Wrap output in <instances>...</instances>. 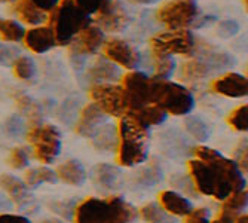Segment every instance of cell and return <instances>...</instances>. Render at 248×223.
I'll list each match as a JSON object with an SVG mask.
<instances>
[{"mask_svg": "<svg viewBox=\"0 0 248 223\" xmlns=\"http://www.w3.org/2000/svg\"><path fill=\"white\" fill-rule=\"evenodd\" d=\"M16 104L21 110V113H24L30 121H37L40 118V107L39 104L31 100L29 96H24L21 94L18 98H16Z\"/></svg>", "mask_w": 248, "mask_h": 223, "instance_id": "obj_35", "label": "cell"}, {"mask_svg": "<svg viewBox=\"0 0 248 223\" xmlns=\"http://www.w3.org/2000/svg\"><path fill=\"white\" fill-rule=\"evenodd\" d=\"M140 216L146 223H178L174 216L167 213L156 203H149L140 210Z\"/></svg>", "mask_w": 248, "mask_h": 223, "instance_id": "obj_26", "label": "cell"}, {"mask_svg": "<svg viewBox=\"0 0 248 223\" xmlns=\"http://www.w3.org/2000/svg\"><path fill=\"white\" fill-rule=\"evenodd\" d=\"M126 113L134 116L137 121H140L147 128H150L153 125H161L162 122H165L167 115H168L162 107L156 106V104H147L139 110L126 112Z\"/></svg>", "mask_w": 248, "mask_h": 223, "instance_id": "obj_23", "label": "cell"}, {"mask_svg": "<svg viewBox=\"0 0 248 223\" xmlns=\"http://www.w3.org/2000/svg\"><path fill=\"white\" fill-rule=\"evenodd\" d=\"M73 2L76 3L79 9H82L86 15H89V14L97 12V9L103 3V0H73Z\"/></svg>", "mask_w": 248, "mask_h": 223, "instance_id": "obj_44", "label": "cell"}, {"mask_svg": "<svg viewBox=\"0 0 248 223\" xmlns=\"http://www.w3.org/2000/svg\"><path fill=\"white\" fill-rule=\"evenodd\" d=\"M93 180L98 186H101L107 191H115L122 185L124 175H122V171L115 165L98 164L93 170Z\"/></svg>", "mask_w": 248, "mask_h": 223, "instance_id": "obj_17", "label": "cell"}, {"mask_svg": "<svg viewBox=\"0 0 248 223\" xmlns=\"http://www.w3.org/2000/svg\"><path fill=\"white\" fill-rule=\"evenodd\" d=\"M89 97L106 115L124 116L126 112V100L124 89L113 83H95L89 89Z\"/></svg>", "mask_w": 248, "mask_h": 223, "instance_id": "obj_8", "label": "cell"}, {"mask_svg": "<svg viewBox=\"0 0 248 223\" xmlns=\"http://www.w3.org/2000/svg\"><path fill=\"white\" fill-rule=\"evenodd\" d=\"M51 208H52L57 214H60V216H62V217H65V219H72V214H75V206H73V204L55 203V204L51 206Z\"/></svg>", "mask_w": 248, "mask_h": 223, "instance_id": "obj_46", "label": "cell"}, {"mask_svg": "<svg viewBox=\"0 0 248 223\" xmlns=\"http://www.w3.org/2000/svg\"><path fill=\"white\" fill-rule=\"evenodd\" d=\"M119 150L118 162L122 167H135L147 159L149 128L134 116L125 113L119 121L118 128Z\"/></svg>", "mask_w": 248, "mask_h": 223, "instance_id": "obj_3", "label": "cell"}, {"mask_svg": "<svg viewBox=\"0 0 248 223\" xmlns=\"http://www.w3.org/2000/svg\"><path fill=\"white\" fill-rule=\"evenodd\" d=\"M33 5H36L42 11H54L58 5V0H30Z\"/></svg>", "mask_w": 248, "mask_h": 223, "instance_id": "obj_48", "label": "cell"}, {"mask_svg": "<svg viewBox=\"0 0 248 223\" xmlns=\"http://www.w3.org/2000/svg\"><path fill=\"white\" fill-rule=\"evenodd\" d=\"M233 219H235V216L229 214L228 211L220 210V214L213 222H210V223H233Z\"/></svg>", "mask_w": 248, "mask_h": 223, "instance_id": "obj_49", "label": "cell"}, {"mask_svg": "<svg viewBox=\"0 0 248 223\" xmlns=\"http://www.w3.org/2000/svg\"><path fill=\"white\" fill-rule=\"evenodd\" d=\"M103 51H104V55L107 60L122 65L124 69H128V70L135 69L140 63V55H139L137 49L132 48L128 42L121 40V39L108 40L104 45Z\"/></svg>", "mask_w": 248, "mask_h": 223, "instance_id": "obj_12", "label": "cell"}, {"mask_svg": "<svg viewBox=\"0 0 248 223\" xmlns=\"http://www.w3.org/2000/svg\"><path fill=\"white\" fill-rule=\"evenodd\" d=\"M164 142H162V146H164V152L168 153V156H185L186 155V147H187V142L182 137L178 136V134L172 132V131H168L162 136Z\"/></svg>", "mask_w": 248, "mask_h": 223, "instance_id": "obj_29", "label": "cell"}, {"mask_svg": "<svg viewBox=\"0 0 248 223\" xmlns=\"http://www.w3.org/2000/svg\"><path fill=\"white\" fill-rule=\"evenodd\" d=\"M150 104L162 107L167 113L174 116H183L190 113L195 106L192 93L183 85L170 82L167 79H152Z\"/></svg>", "mask_w": 248, "mask_h": 223, "instance_id": "obj_4", "label": "cell"}, {"mask_svg": "<svg viewBox=\"0 0 248 223\" xmlns=\"http://www.w3.org/2000/svg\"><path fill=\"white\" fill-rule=\"evenodd\" d=\"M89 26V16L73 0H62L55 11L54 33L58 45H70L75 36Z\"/></svg>", "mask_w": 248, "mask_h": 223, "instance_id": "obj_5", "label": "cell"}, {"mask_svg": "<svg viewBox=\"0 0 248 223\" xmlns=\"http://www.w3.org/2000/svg\"><path fill=\"white\" fill-rule=\"evenodd\" d=\"M0 2H9V0H0Z\"/></svg>", "mask_w": 248, "mask_h": 223, "instance_id": "obj_55", "label": "cell"}, {"mask_svg": "<svg viewBox=\"0 0 248 223\" xmlns=\"http://www.w3.org/2000/svg\"><path fill=\"white\" fill-rule=\"evenodd\" d=\"M171 182H172V186L178 191H183L189 195H195L196 193V188L192 182V178L187 177V175H183V174H175L172 175L171 178Z\"/></svg>", "mask_w": 248, "mask_h": 223, "instance_id": "obj_40", "label": "cell"}, {"mask_svg": "<svg viewBox=\"0 0 248 223\" xmlns=\"http://www.w3.org/2000/svg\"><path fill=\"white\" fill-rule=\"evenodd\" d=\"M95 14L101 29L107 32H121L129 22L126 11L118 0H103Z\"/></svg>", "mask_w": 248, "mask_h": 223, "instance_id": "obj_11", "label": "cell"}, {"mask_svg": "<svg viewBox=\"0 0 248 223\" xmlns=\"http://www.w3.org/2000/svg\"><path fill=\"white\" fill-rule=\"evenodd\" d=\"M24 129H26L24 121L16 115L8 118L6 122L3 124V131L8 134L9 137H21L22 134H24Z\"/></svg>", "mask_w": 248, "mask_h": 223, "instance_id": "obj_38", "label": "cell"}, {"mask_svg": "<svg viewBox=\"0 0 248 223\" xmlns=\"http://www.w3.org/2000/svg\"><path fill=\"white\" fill-rule=\"evenodd\" d=\"M239 32V24L233 19H224L220 21L217 26V34L223 39H231Z\"/></svg>", "mask_w": 248, "mask_h": 223, "instance_id": "obj_41", "label": "cell"}, {"mask_svg": "<svg viewBox=\"0 0 248 223\" xmlns=\"http://www.w3.org/2000/svg\"><path fill=\"white\" fill-rule=\"evenodd\" d=\"M193 153L198 159L189 161L187 168L199 193L224 201L231 193L245 189V175L233 159L207 146L195 147Z\"/></svg>", "mask_w": 248, "mask_h": 223, "instance_id": "obj_1", "label": "cell"}, {"mask_svg": "<svg viewBox=\"0 0 248 223\" xmlns=\"http://www.w3.org/2000/svg\"><path fill=\"white\" fill-rule=\"evenodd\" d=\"M0 223H31V222L26 216L2 213V214H0Z\"/></svg>", "mask_w": 248, "mask_h": 223, "instance_id": "obj_47", "label": "cell"}, {"mask_svg": "<svg viewBox=\"0 0 248 223\" xmlns=\"http://www.w3.org/2000/svg\"><path fill=\"white\" fill-rule=\"evenodd\" d=\"M18 49L8 45H0V64H9L18 58Z\"/></svg>", "mask_w": 248, "mask_h": 223, "instance_id": "obj_45", "label": "cell"}, {"mask_svg": "<svg viewBox=\"0 0 248 223\" xmlns=\"http://www.w3.org/2000/svg\"><path fill=\"white\" fill-rule=\"evenodd\" d=\"M174 70V60L171 57H155V78L167 79Z\"/></svg>", "mask_w": 248, "mask_h": 223, "instance_id": "obj_37", "label": "cell"}, {"mask_svg": "<svg viewBox=\"0 0 248 223\" xmlns=\"http://www.w3.org/2000/svg\"><path fill=\"white\" fill-rule=\"evenodd\" d=\"M55 174L61 182L72 186H80L86 180V171L78 159L65 161L58 167Z\"/></svg>", "mask_w": 248, "mask_h": 223, "instance_id": "obj_20", "label": "cell"}, {"mask_svg": "<svg viewBox=\"0 0 248 223\" xmlns=\"http://www.w3.org/2000/svg\"><path fill=\"white\" fill-rule=\"evenodd\" d=\"M0 188L5 189L15 203H27V199L30 198L26 183H22L19 178L11 174L0 175Z\"/></svg>", "mask_w": 248, "mask_h": 223, "instance_id": "obj_25", "label": "cell"}, {"mask_svg": "<svg viewBox=\"0 0 248 223\" xmlns=\"http://www.w3.org/2000/svg\"><path fill=\"white\" fill-rule=\"evenodd\" d=\"M213 91L231 98L247 97L248 94V82L247 78L239 73H228L213 82Z\"/></svg>", "mask_w": 248, "mask_h": 223, "instance_id": "obj_14", "label": "cell"}, {"mask_svg": "<svg viewBox=\"0 0 248 223\" xmlns=\"http://www.w3.org/2000/svg\"><path fill=\"white\" fill-rule=\"evenodd\" d=\"M198 58L201 61H204L208 65V69L211 70V73L226 70V69H229L231 65L235 64V58L233 57H231L226 52L216 51L214 48L208 47V45H207V48L204 51L199 52Z\"/></svg>", "mask_w": 248, "mask_h": 223, "instance_id": "obj_21", "label": "cell"}, {"mask_svg": "<svg viewBox=\"0 0 248 223\" xmlns=\"http://www.w3.org/2000/svg\"><path fill=\"white\" fill-rule=\"evenodd\" d=\"M27 140L34 149L36 158L43 164H51L61 150L60 131L52 125H37L29 129Z\"/></svg>", "mask_w": 248, "mask_h": 223, "instance_id": "obj_7", "label": "cell"}, {"mask_svg": "<svg viewBox=\"0 0 248 223\" xmlns=\"http://www.w3.org/2000/svg\"><path fill=\"white\" fill-rule=\"evenodd\" d=\"M36 65L30 57H18L14 61V73L22 80H29L34 76Z\"/></svg>", "mask_w": 248, "mask_h": 223, "instance_id": "obj_34", "label": "cell"}, {"mask_svg": "<svg viewBox=\"0 0 248 223\" xmlns=\"http://www.w3.org/2000/svg\"><path fill=\"white\" fill-rule=\"evenodd\" d=\"M8 207H11V204H8V199L0 196V208H8Z\"/></svg>", "mask_w": 248, "mask_h": 223, "instance_id": "obj_52", "label": "cell"}, {"mask_svg": "<svg viewBox=\"0 0 248 223\" xmlns=\"http://www.w3.org/2000/svg\"><path fill=\"white\" fill-rule=\"evenodd\" d=\"M9 165L15 170H22L29 165V156H27V152L21 147H15L11 155H9V159H8Z\"/></svg>", "mask_w": 248, "mask_h": 223, "instance_id": "obj_39", "label": "cell"}, {"mask_svg": "<svg viewBox=\"0 0 248 223\" xmlns=\"http://www.w3.org/2000/svg\"><path fill=\"white\" fill-rule=\"evenodd\" d=\"M233 223H248V216L245 213H239V216L233 219Z\"/></svg>", "mask_w": 248, "mask_h": 223, "instance_id": "obj_50", "label": "cell"}, {"mask_svg": "<svg viewBox=\"0 0 248 223\" xmlns=\"http://www.w3.org/2000/svg\"><path fill=\"white\" fill-rule=\"evenodd\" d=\"M88 76L97 83H111L121 78V70L110 60L98 58L88 70Z\"/></svg>", "mask_w": 248, "mask_h": 223, "instance_id": "obj_19", "label": "cell"}, {"mask_svg": "<svg viewBox=\"0 0 248 223\" xmlns=\"http://www.w3.org/2000/svg\"><path fill=\"white\" fill-rule=\"evenodd\" d=\"M24 29L16 21L0 18V37L5 42H18L24 37Z\"/></svg>", "mask_w": 248, "mask_h": 223, "instance_id": "obj_33", "label": "cell"}, {"mask_svg": "<svg viewBox=\"0 0 248 223\" xmlns=\"http://www.w3.org/2000/svg\"><path fill=\"white\" fill-rule=\"evenodd\" d=\"M93 144L98 149V150H104V152H111L118 147L119 143V136L118 131L113 125L110 124H103L94 134H93Z\"/></svg>", "mask_w": 248, "mask_h": 223, "instance_id": "obj_22", "label": "cell"}, {"mask_svg": "<svg viewBox=\"0 0 248 223\" xmlns=\"http://www.w3.org/2000/svg\"><path fill=\"white\" fill-rule=\"evenodd\" d=\"M185 128L195 140H198L201 143L207 142L208 137H210V134H211L210 127L198 116H187L185 119Z\"/></svg>", "mask_w": 248, "mask_h": 223, "instance_id": "obj_30", "label": "cell"}, {"mask_svg": "<svg viewBox=\"0 0 248 223\" xmlns=\"http://www.w3.org/2000/svg\"><path fill=\"white\" fill-rule=\"evenodd\" d=\"M152 52L155 57H171L177 55H192L195 51V37L186 29L170 30L156 34L150 40Z\"/></svg>", "mask_w": 248, "mask_h": 223, "instance_id": "obj_6", "label": "cell"}, {"mask_svg": "<svg viewBox=\"0 0 248 223\" xmlns=\"http://www.w3.org/2000/svg\"><path fill=\"white\" fill-rule=\"evenodd\" d=\"M39 223H64V222L60 220V219H45V220H42Z\"/></svg>", "mask_w": 248, "mask_h": 223, "instance_id": "obj_53", "label": "cell"}, {"mask_svg": "<svg viewBox=\"0 0 248 223\" xmlns=\"http://www.w3.org/2000/svg\"><path fill=\"white\" fill-rule=\"evenodd\" d=\"M15 12L18 14V16L27 22L30 26H37L42 24V22L46 21V12L39 9L36 5H33L30 0H18L15 5Z\"/></svg>", "mask_w": 248, "mask_h": 223, "instance_id": "obj_24", "label": "cell"}, {"mask_svg": "<svg viewBox=\"0 0 248 223\" xmlns=\"http://www.w3.org/2000/svg\"><path fill=\"white\" fill-rule=\"evenodd\" d=\"M122 89L126 100V112L139 110L150 104L152 79L147 75L141 72H131L125 75L122 78Z\"/></svg>", "mask_w": 248, "mask_h": 223, "instance_id": "obj_9", "label": "cell"}, {"mask_svg": "<svg viewBox=\"0 0 248 223\" xmlns=\"http://www.w3.org/2000/svg\"><path fill=\"white\" fill-rule=\"evenodd\" d=\"M134 3H140V5H152V3H156L159 2V0H131Z\"/></svg>", "mask_w": 248, "mask_h": 223, "instance_id": "obj_51", "label": "cell"}, {"mask_svg": "<svg viewBox=\"0 0 248 223\" xmlns=\"http://www.w3.org/2000/svg\"><path fill=\"white\" fill-rule=\"evenodd\" d=\"M24 43L26 47L36 52V54H43L49 49H52L57 40H55V33L52 27H37L31 29L27 33H24Z\"/></svg>", "mask_w": 248, "mask_h": 223, "instance_id": "obj_16", "label": "cell"}, {"mask_svg": "<svg viewBox=\"0 0 248 223\" xmlns=\"http://www.w3.org/2000/svg\"><path fill=\"white\" fill-rule=\"evenodd\" d=\"M235 155H236L235 164L238 165V168L241 170V173H244V175H245L247 171H248V150H247V140L241 142V144H239V147L236 149Z\"/></svg>", "mask_w": 248, "mask_h": 223, "instance_id": "obj_42", "label": "cell"}, {"mask_svg": "<svg viewBox=\"0 0 248 223\" xmlns=\"http://www.w3.org/2000/svg\"><path fill=\"white\" fill-rule=\"evenodd\" d=\"M211 73V70L208 69V65L201 61L198 57L186 64H183L182 67V78L186 80H201L204 78H208Z\"/></svg>", "mask_w": 248, "mask_h": 223, "instance_id": "obj_27", "label": "cell"}, {"mask_svg": "<svg viewBox=\"0 0 248 223\" xmlns=\"http://www.w3.org/2000/svg\"><path fill=\"white\" fill-rule=\"evenodd\" d=\"M106 116L107 115L94 103L85 106L83 110H82V113H80V118H79V121L76 124V132L79 134V136L91 139L93 134L103 124H106Z\"/></svg>", "mask_w": 248, "mask_h": 223, "instance_id": "obj_15", "label": "cell"}, {"mask_svg": "<svg viewBox=\"0 0 248 223\" xmlns=\"http://www.w3.org/2000/svg\"><path fill=\"white\" fill-rule=\"evenodd\" d=\"M139 213L121 196L88 198L75 208L76 223H134Z\"/></svg>", "mask_w": 248, "mask_h": 223, "instance_id": "obj_2", "label": "cell"}, {"mask_svg": "<svg viewBox=\"0 0 248 223\" xmlns=\"http://www.w3.org/2000/svg\"><path fill=\"white\" fill-rule=\"evenodd\" d=\"M157 18L171 30H183L198 18V8L192 0H172L157 11Z\"/></svg>", "mask_w": 248, "mask_h": 223, "instance_id": "obj_10", "label": "cell"}, {"mask_svg": "<svg viewBox=\"0 0 248 223\" xmlns=\"http://www.w3.org/2000/svg\"><path fill=\"white\" fill-rule=\"evenodd\" d=\"M228 121L236 131H242V132L247 131L248 129V106L244 104L235 109Z\"/></svg>", "mask_w": 248, "mask_h": 223, "instance_id": "obj_36", "label": "cell"}, {"mask_svg": "<svg viewBox=\"0 0 248 223\" xmlns=\"http://www.w3.org/2000/svg\"><path fill=\"white\" fill-rule=\"evenodd\" d=\"M185 223H210V211L207 208L192 210L187 216H185Z\"/></svg>", "mask_w": 248, "mask_h": 223, "instance_id": "obj_43", "label": "cell"}, {"mask_svg": "<svg viewBox=\"0 0 248 223\" xmlns=\"http://www.w3.org/2000/svg\"><path fill=\"white\" fill-rule=\"evenodd\" d=\"M55 182H57V174L46 167L30 168L26 173V185L30 188H36L43 183H55Z\"/></svg>", "mask_w": 248, "mask_h": 223, "instance_id": "obj_28", "label": "cell"}, {"mask_svg": "<svg viewBox=\"0 0 248 223\" xmlns=\"http://www.w3.org/2000/svg\"><path fill=\"white\" fill-rule=\"evenodd\" d=\"M159 203H161V207L170 213L171 216H187L193 207H192V203L183 195H180L174 191H164L161 192L159 195Z\"/></svg>", "mask_w": 248, "mask_h": 223, "instance_id": "obj_18", "label": "cell"}, {"mask_svg": "<svg viewBox=\"0 0 248 223\" xmlns=\"http://www.w3.org/2000/svg\"><path fill=\"white\" fill-rule=\"evenodd\" d=\"M162 170L157 165H149L137 171V174L134 175L135 183H139L140 186H155L162 180Z\"/></svg>", "mask_w": 248, "mask_h": 223, "instance_id": "obj_31", "label": "cell"}, {"mask_svg": "<svg viewBox=\"0 0 248 223\" xmlns=\"http://www.w3.org/2000/svg\"><path fill=\"white\" fill-rule=\"evenodd\" d=\"M244 6H245V9L248 8V3H247V0H244Z\"/></svg>", "mask_w": 248, "mask_h": 223, "instance_id": "obj_54", "label": "cell"}, {"mask_svg": "<svg viewBox=\"0 0 248 223\" xmlns=\"http://www.w3.org/2000/svg\"><path fill=\"white\" fill-rule=\"evenodd\" d=\"M104 34L100 27L88 26L82 32H79L72 43V54L76 57H86L95 54L103 45Z\"/></svg>", "mask_w": 248, "mask_h": 223, "instance_id": "obj_13", "label": "cell"}, {"mask_svg": "<svg viewBox=\"0 0 248 223\" xmlns=\"http://www.w3.org/2000/svg\"><path fill=\"white\" fill-rule=\"evenodd\" d=\"M247 198H248V193H247L245 189L233 192L226 199H224V203L221 206V210L228 211L229 214L236 217V214H239L242 210L247 208Z\"/></svg>", "mask_w": 248, "mask_h": 223, "instance_id": "obj_32", "label": "cell"}]
</instances>
